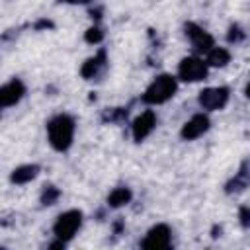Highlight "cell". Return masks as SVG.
Wrapping results in <instances>:
<instances>
[{
	"mask_svg": "<svg viewBox=\"0 0 250 250\" xmlns=\"http://www.w3.org/2000/svg\"><path fill=\"white\" fill-rule=\"evenodd\" d=\"M61 4H72V6H78V4H92L96 0H59Z\"/></svg>",
	"mask_w": 250,
	"mask_h": 250,
	"instance_id": "cell-21",
	"label": "cell"
},
{
	"mask_svg": "<svg viewBox=\"0 0 250 250\" xmlns=\"http://www.w3.org/2000/svg\"><path fill=\"white\" fill-rule=\"evenodd\" d=\"M84 223V213L80 209H66L62 213L57 215L55 223H53V236L59 240H64L66 244L78 234V230L82 229Z\"/></svg>",
	"mask_w": 250,
	"mask_h": 250,
	"instance_id": "cell-3",
	"label": "cell"
},
{
	"mask_svg": "<svg viewBox=\"0 0 250 250\" xmlns=\"http://www.w3.org/2000/svg\"><path fill=\"white\" fill-rule=\"evenodd\" d=\"M178 86H180V80L176 74L160 72L148 82V86L141 94V102L145 105H162L176 96Z\"/></svg>",
	"mask_w": 250,
	"mask_h": 250,
	"instance_id": "cell-2",
	"label": "cell"
},
{
	"mask_svg": "<svg viewBox=\"0 0 250 250\" xmlns=\"http://www.w3.org/2000/svg\"><path fill=\"white\" fill-rule=\"evenodd\" d=\"M104 37H105V33H104V29H102L98 23L90 25V27L84 31V41L90 43V45H100V43L104 41Z\"/></svg>",
	"mask_w": 250,
	"mask_h": 250,
	"instance_id": "cell-18",
	"label": "cell"
},
{
	"mask_svg": "<svg viewBox=\"0 0 250 250\" xmlns=\"http://www.w3.org/2000/svg\"><path fill=\"white\" fill-rule=\"evenodd\" d=\"M107 64H109V61H107V49L100 47L92 57H88V59L82 62V66H80V76H82L84 80H88V82L100 80V78L105 74Z\"/></svg>",
	"mask_w": 250,
	"mask_h": 250,
	"instance_id": "cell-9",
	"label": "cell"
},
{
	"mask_svg": "<svg viewBox=\"0 0 250 250\" xmlns=\"http://www.w3.org/2000/svg\"><path fill=\"white\" fill-rule=\"evenodd\" d=\"M41 172L39 164H20L10 172V182L14 186H25L29 182H33Z\"/></svg>",
	"mask_w": 250,
	"mask_h": 250,
	"instance_id": "cell-13",
	"label": "cell"
},
{
	"mask_svg": "<svg viewBox=\"0 0 250 250\" xmlns=\"http://www.w3.org/2000/svg\"><path fill=\"white\" fill-rule=\"evenodd\" d=\"M184 35H186L188 43L193 47V51L197 55H205L207 51H211L215 47V37L195 21H186L184 23Z\"/></svg>",
	"mask_w": 250,
	"mask_h": 250,
	"instance_id": "cell-6",
	"label": "cell"
},
{
	"mask_svg": "<svg viewBox=\"0 0 250 250\" xmlns=\"http://www.w3.org/2000/svg\"><path fill=\"white\" fill-rule=\"evenodd\" d=\"M246 39V31L238 25V23H230L229 29H227V43L230 45H238Z\"/></svg>",
	"mask_w": 250,
	"mask_h": 250,
	"instance_id": "cell-19",
	"label": "cell"
},
{
	"mask_svg": "<svg viewBox=\"0 0 250 250\" xmlns=\"http://www.w3.org/2000/svg\"><path fill=\"white\" fill-rule=\"evenodd\" d=\"M211 129V117L207 111H199V113H193L180 129V137L182 141H197L199 137H203L207 131Z\"/></svg>",
	"mask_w": 250,
	"mask_h": 250,
	"instance_id": "cell-10",
	"label": "cell"
},
{
	"mask_svg": "<svg viewBox=\"0 0 250 250\" xmlns=\"http://www.w3.org/2000/svg\"><path fill=\"white\" fill-rule=\"evenodd\" d=\"M230 59H232L230 51L227 47H219V45H215L211 51L205 53V61H207L209 68H225L230 62Z\"/></svg>",
	"mask_w": 250,
	"mask_h": 250,
	"instance_id": "cell-15",
	"label": "cell"
},
{
	"mask_svg": "<svg viewBox=\"0 0 250 250\" xmlns=\"http://www.w3.org/2000/svg\"><path fill=\"white\" fill-rule=\"evenodd\" d=\"M33 27H35V29H47V27H53V23H51L49 20H39Z\"/></svg>",
	"mask_w": 250,
	"mask_h": 250,
	"instance_id": "cell-22",
	"label": "cell"
},
{
	"mask_svg": "<svg viewBox=\"0 0 250 250\" xmlns=\"http://www.w3.org/2000/svg\"><path fill=\"white\" fill-rule=\"evenodd\" d=\"M133 201V189L129 186H117L113 188L109 193H107V207L109 209H119V207H125Z\"/></svg>",
	"mask_w": 250,
	"mask_h": 250,
	"instance_id": "cell-14",
	"label": "cell"
},
{
	"mask_svg": "<svg viewBox=\"0 0 250 250\" xmlns=\"http://www.w3.org/2000/svg\"><path fill=\"white\" fill-rule=\"evenodd\" d=\"M238 223L242 229H250V207L248 205H242L238 209Z\"/></svg>",
	"mask_w": 250,
	"mask_h": 250,
	"instance_id": "cell-20",
	"label": "cell"
},
{
	"mask_svg": "<svg viewBox=\"0 0 250 250\" xmlns=\"http://www.w3.org/2000/svg\"><path fill=\"white\" fill-rule=\"evenodd\" d=\"M127 115H129V107H105L102 111V121L109 125H117V123H123Z\"/></svg>",
	"mask_w": 250,
	"mask_h": 250,
	"instance_id": "cell-16",
	"label": "cell"
},
{
	"mask_svg": "<svg viewBox=\"0 0 250 250\" xmlns=\"http://www.w3.org/2000/svg\"><path fill=\"white\" fill-rule=\"evenodd\" d=\"M45 133H47V143L55 152H66L74 143L76 119L68 113H55L47 121Z\"/></svg>",
	"mask_w": 250,
	"mask_h": 250,
	"instance_id": "cell-1",
	"label": "cell"
},
{
	"mask_svg": "<svg viewBox=\"0 0 250 250\" xmlns=\"http://www.w3.org/2000/svg\"><path fill=\"white\" fill-rule=\"evenodd\" d=\"M139 244L145 250H164V248H170L172 246V229H170V225H166V223L152 225L145 232V236H143V240Z\"/></svg>",
	"mask_w": 250,
	"mask_h": 250,
	"instance_id": "cell-7",
	"label": "cell"
},
{
	"mask_svg": "<svg viewBox=\"0 0 250 250\" xmlns=\"http://www.w3.org/2000/svg\"><path fill=\"white\" fill-rule=\"evenodd\" d=\"M158 125V115L154 109L146 107L145 111H141L133 121H131V137L135 143H143L145 139H148L154 129Z\"/></svg>",
	"mask_w": 250,
	"mask_h": 250,
	"instance_id": "cell-8",
	"label": "cell"
},
{
	"mask_svg": "<svg viewBox=\"0 0 250 250\" xmlns=\"http://www.w3.org/2000/svg\"><path fill=\"white\" fill-rule=\"evenodd\" d=\"M244 96H246V100H250V80H248V84L244 86Z\"/></svg>",
	"mask_w": 250,
	"mask_h": 250,
	"instance_id": "cell-23",
	"label": "cell"
},
{
	"mask_svg": "<svg viewBox=\"0 0 250 250\" xmlns=\"http://www.w3.org/2000/svg\"><path fill=\"white\" fill-rule=\"evenodd\" d=\"M178 80L180 82H186V84H195V82H201L209 76V64L203 57H199L197 53L195 55H188L184 57L180 62H178V72H176Z\"/></svg>",
	"mask_w": 250,
	"mask_h": 250,
	"instance_id": "cell-4",
	"label": "cell"
},
{
	"mask_svg": "<svg viewBox=\"0 0 250 250\" xmlns=\"http://www.w3.org/2000/svg\"><path fill=\"white\" fill-rule=\"evenodd\" d=\"M230 102L229 86H207L197 94V104L203 111H221Z\"/></svg>",
	"mask_w": 250,
	"mask_h": 250,
	"instance_id": "cell-5",
	"label": "cell"
},
{
	"mask_svg": "<svg viewBox=\"0 0 250 250\" xmlns=\"http://www.w3.org/2000/svg\"><path fill=\"white\" fill-rule=\"evenodd\" d=\"M25 94H27V88H25L23 80L18 78V76L10 78L0 88V105H2V109H8V107L18 105L25 98Z\"/></svg>",
	"mask_w": 250,
	"mask_h": 250,
	"instance_id": "cell-11",
	"label": "cell"
},
{
	"mask_svg": "<svg viewBox=\"0 0 250 250\" xmlns=\"http://www.w3.org/2000/svg\"><path fill=\"white\" fill-rule=\"evenodd\" d=\"M250 188V160H242L234 176L225 184V193L229 195H238Z\"/></svg>",
	"mask_w": 250,
	"mask_h": 250,
	"instance_id": "cell-12",
	"label": "cell"
},
{
	"mask_svg": "<svg viewBox=\"0 0 250 250\" xmlns=\"http://www.w3.org/2000/svg\"><path fill=\"white\" fill-rule=\"evenodd\" d=\"M59 199H61V189H59L57 186H53V184H45L43 189H41V195H39L41 205L51 207V205H55Z\"/></svg>",
	"mask_w": 250,
	"mask_h": 250,
	"instance_id": "cell-17",
	"label": "cell"
}]
</instances>
